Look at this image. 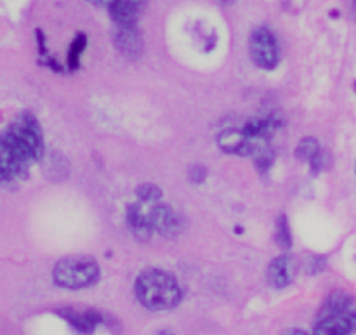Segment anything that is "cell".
<instances>
[{
  "mask_svg": "<svg viewBox=\"0 0 356 335\" xmlns=\"http://www.w3.org/2000/svg\"><path fill=\"white\" fill-rule=\"evenodd\" d=\"M134 295L148 311H170L183 301V288L172 273L160 268H148L136 278Z\"/></svg>",
  "mask_w": 356,
  "mask_h": 335,
  "instance_id": "obj_1",
  "label": "cell"
},
{
  "mask_svg": "<svg viewBox=\"0 0 356 335\" xmlns=\"http://www.w3.org/2000/svg\"><path fill=\"white\" fill-rule=\"evenodd\" d=\"M99 277V263L90 256H66L52 268V281L65 291L94 287Z\"/></svg>",
  "mask_w": 356,
  "mask_h": 335,
  "instance_id": "obj_2",
  "label": "cell"
},
{
  "mask_svg": "<svg viewBox=\"0 0 356 335\" xmlns=\"http://www.w3.org/2000/svg\"><path fill=\"white\" fill-rule=\"evenodd\" d=\"M3 131L19 146L21 152L31 160V163H37L44 158V132H42L40 122L37 120V117L33 113H30V111H21V113H17L10 120V124Z\"/></svg>",
  "mask_w": 356,
  "mask_h": 335,
  "instance_id": "obj_3",
  "label": "cell"
},
{
  "mask_svg": "<svg viewBox=\"0 0 356 335\" xmlns=\"http://www.w3.org/2000/svg\"><path fill=\"white\" fill-rule=\"evenodd\" d=\"M33 163L21 152L19 146L0 132V184H14L28 177V170Z\"/></svg>",
  "mask_w": 356,
  "mask_h": 335,
  "instance_id": "obj_4",
  "label": "cell"
},
{
  "mask_svg": "<svg viewBox=\"0 0 356 335\" xmlns=\"http://www.w3.org/2000/svg\"><path fill=\"white\" fill-rule=\"evenodd\" d=\"M249 54L254 65L261 70H275L280 61V49L273 31L259 26L250 33Z\"/></svg>",
  "mask_w": 356,
  "mask_h": 335,
  "instance_id": "obj_5",
  "label": "cell"
},
{
  "mask_svg": "<svg viewBox=\"0 0 356 335\" xmlns=\"http://www.w3.org/2000/svg\"><path fill=\"white\" fill-rule=\"evenodd\" d=\"M59 316L80 335H92L97 327L103 323V315L94 308H75V306H66L58 309Z\"/></svg>",
  "mask_w": 356,
  "mask_h": 335,
  "instance_id": "obj_6",
  "label": "cell"
},
{
  "mask_svg": "<svg viewBox=\"0 0 356 335\" xmlns=\"http://www.w3.org/2000/svg\"><path fill=\"white\" fill-rule=\"evenodd\" d=\"M299 264L294 256H278L268 264L266 270V281L271 288L277 291H284V288L291 287L294 284L296 277H298Z\"/></svg>",
  "mask_w": 356,
  "mask_h": 335,
  "instance_id": "obj_7",
  "label": "cell"
},
{
  "mask_svg": "<svg viewBox=\"0 0 356 335\" xmlns=\"http://www.w3.org/2000/svg\"><path fill=\"white\" fill-rule=\"evenodd\" d=\"M113 44L120 56L129 61H138L145 51L141 31L134 26H117L113 31Z\"/></svg>",
  "mask_w": 356,
  "mask_h": 335,
  "instance_id": "obj_8",
  "label": "cell"
},
{
  "mask_svg": "<svg viewBox=\"0 0 356 335\" xmlns=\"http://www.w3.org/2000/svg\"><path fill=\"white\" fill-rule=\"evenodd\" d=\"M256 138H250L243 129H226L218 136V146L229 155L250 156Z\"/></svg>",
  "mask_w": 356,
  "mask_h": 335,
  "instance_id": "obj_9",
  "label": "cell"
},
{
  "mask_svg": "<svg viewBox=\"0 0 356 335\" xmlns=\"http://www.w3.org/2000/svg\"><path fill=\"white\" fill-rule=\"evenodd\" d=\"M356 322L341 313H320L312 335H353Z\"/></svg>",
  "mask_w": 356,
  "mask_h": 335,
  "instance_id": "obj_10",
  "label": "cell"
},
{
  "mask_svg": "<svg viewBox=\"0 0 356 335\" xmlns=\"http://www.w3.org/2000/svg\"><path fill=\"white\" fill-rule=\"evenodd\" d=\"M148 219L152 222L153 231L160 233V235L172 236L179 231V218L169 205L156 204L148 212Z\"/></svg>",
  "mask_w": 356,
  "mask_h": 335,
  "instance_id": "obj_11",
  "label": "cell"
},
{
  "mask_svg": "<svg viewBox=\"0 0 356 335\" xmlns=\"http://www.w3.org/2000/svg\"><path fill=\"white\" fill-rule=\"evenodd\" d=\"M125 221H127L129 231L132 233V236H134L136 240L148 242V240L152 238V222H149L148 214H143V211L138 205H129L127 214H125Z\"/></svg>",
  "mask_w": 356,
  "mask_h": 335,
  "instance_id": "obj_12",
  "label": "cell"
},
{
  "mask_svg": "<svg viewBox=\"0 0 356 335\" xmlns=\"http://www.w3.org/2000/svg\"><path fill=\"white\" fill-rule=\"evenodd\" d=\"M320 313H341L356 322V299L346 292H334L323 302Z\"/></svg>",
  "mask_w": 356,
  "mask_h": 335,
  "instance_id": "obj_13",
  "label": "cell"
},
{
  "mask_svg": "<svg viewBox=\"0 0 356 335\" xmlns=\"http://www.w3.org/2000/svg\"><path fill=\"white\" fill-rule=\"evenodd\" d=\"M139 9L141 7H138L132 2H127V0H115L108 7V13H110L111 19L115 21L117 26H134L139 16Z\"/></svg>",
  "mask_w": 356,
  "mask_h": 335,
  "instance_id": "obj_14",
  "label": "cell"
},
{
  "mask_svg": "<svg viewBox=\"0 0 356 335\" xmlns=\"http://www.w3.org/2000/svg\"><path fill=\"white\" fill-rule=\"evenodd\" d=\"M296 158L301 162L312 163L313 172H320L322 169V149H320V142L315 138H305L299 141L298 148H296Z\"/></svg>",
  "mask_w": 356,
  "mask_h": 335,
  "instance_id": "obj_15",
  "label": "cell"
},
{
  "mask_svg": "<svg viewBox=\"0 0 356 335\" xmlns=\"http://www.w3.org/2000/svg\"><path fill=\"white\" fill-rule=\"evenodd\" d=\"M275 242L280 249L289 250L292 247V231L291 224H289L287 215L282 214L280 218L277 219V229H275Z\"/></svg>",
  "mask_w": 356,
  "mask_h": 335,
  "instance_id": "obj_16",
  "label": "cell"
},
{
  "mask_svg": "<svg viewBox=\"0 0 356 335\" xmlns=\"http://www.w3.org/2000/svg\"><path fill=\"white\" fill-rule=\"evenodd\" d=\"M47 174L51 176L52 181L65 179L70 174V163L66 162L65 156L59 155V153H52L51 158H49Z\"/></svg>",
  "mask_w": 356,
  "mask_h": 335,
  "instance_id": "obj_17",
  "label": "cell"
},
{
  "mask_svg": "<svg viewBox=\"0 0 356 335\" xmlns=\"http://www.w3.org/2000/svg\"><path fill=\"white\" fill-rule=\"evenodd\" d=\"M87 45V37L83 33H79L75 38H73L72 45H70L68 51V68L70 70H79L80 66V58H82L83 51H86Z\"/></svg>",
  "mask_w": 356,
  "mask_h": 335,
  "instance_id": "obj_18",
  "label": "cell"
},
{
  "mask_svg": "<svg viewBox=\"0 0 356 335\" xmlns=\"http://www.w3.org/2000/svg\"><path fill=\"white\" fill-rule=\"evenodd\" d=\"M136 195H138V198L141 202H149V204H156V202L162 198V190H160L156 184H152V183H145L141 184V186H138V190H136Z\"/></svg>",
  "mask_w": 356,
  "mask_h": 335,
  "instance_id": "obj_19",
  "label": "cell"
},
{
  "mask_svg": "<svg viewBox=\"0 0 356 335\" xmlns=\"http://www.w3.org/2000/svg\"><path fill=\"white\" fill-rule=\"evenodd\" d=\"M188 179L193 184H202L207 179V169H205L204 165L195 163V165H191L190 170H188Z\"/></svg>",
  "mask_w": 356,
  "mask_h": 335,
  "instance_id": "obj_20",
  "label": "cell"
},
{
  "mask_svg": "<svg viewBox=\"0 0 356 335\" xmlns=\"http://www.w3.org/2000/svg\"><path fill=\"white\" fill-rule=\"evenodd\" d=\"M323 268H325V259H323V257H318V256L309 257V263H308L309 273L316 275L320 273V271H323Z\"/></svg>",
  "mask_w": 356,
  "mask_h": 335,
  "instance_id": "obj_21",
  "label": "cell"
},
{
  "mask_svg": "<svg viewBox=\"0 0 356 335\" xmlns=\"http://www.w3.org/2000/svg\"><path fill=\"white\" fill-rule=\"evenodd\" d=\"M87 2L94 3V6H99V7H110L115 0H87Z\"/></svg>",
  "mask_w": 356,
  "mask_h": 335,
  "instance_id": "obj_22",
  "label": "cell"
},
{
  "mask_svg": "<svg viewBox=\"0 0 356 335\" xmlns=\"http://www.w3.org/2000/svg\"><path fill=\"white\" fill-rule=\"evenodd\" d=\"M280 335H309V334L305 332V330H301V329H289Z\"/></svg>",
  "mask_w": 356,
  "mask_h": 335,
  "instance_id": "obj_23",
  "label": "cell"
},
{
  "mask_svg": "<svg viewBox=\"0 0 356 335\" xmlns=\"http://www.w3.org/2000/svg\"><path fill=\"white\" fill-rule=\"evenodd\" d=\"M155 335H177V334H174L172 330H169V329H162V330H159V332H155Z\"/></svg>",
  "mask_w": 356,
  "mask_h": 335,
  "instance_id": "obj_24",
  "label": "cell"
},
{
  "mask_svg": "<svg viewBox=\"0 0 356 335\" xmlns=\"http://www.w3.org/2000/svg\"><path fill=\"white\" fill-rule=\"evenodd\" d=\"M127 2H132V3H136V6H138V7H143V6H145V2H146V0H127Z\"/></svg>",
  "mask_w": 356,
  "mask_h": 335,
  "instance_id": "obj_25",
  "label": "cell"
},
{
  "mask_svg": "<svg viewBox=\"0 0 356 335\" xmlns=\"http://www.w3.org/2000/svg\"><path fill=\"white\" fill-rule=\"evenodd\" d=\"M353 17L356 19V0H353Z\"/></svg>",
  "mask_w": 356,
  "mask_h": 335,
  "instance_id": "obj_26",
  "label": "cell"
}]
</instances>
